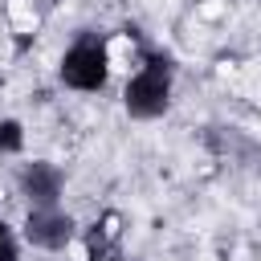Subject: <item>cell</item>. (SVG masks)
<instances>
[{
  "mask_svg": "<svg viewBox=\"0 0 261 261\" xmlns=\"http://www.w3.org/2000/svg\"><path fill=\"white\" fill-rule=\"evenodd\" d=\"M204 261H216V257H204Z\"/></svg>",
  "mask_w": 261,
  "mask_h": 261,
  "instance_id": "obj_4",
  "label": "cell"
},
{
  "mask_svg": "<svg viewBox=\"0 0 261 261\" xmlns=\"http://www.w3.org/2000/svg\"><path fill=\"white\" fill-rule=\"evenodd\" d=\"M126 57H130V41H126V37L110 41V65H114V69H126Z\"/></svg>",
  "mask_w": 261,
  "mask_h": 261,
  "instance_id": "obj_2",
  "label": "cell"
},
{
  "mask_svg": "<svg viewBox=\"0 0 261 261\" xmlns=\"http://www.w3.org/2000/svg\"><path fill=\"white\" fill-rule=\"evenodd\" d=\"M8 20H12L16 33H33V24H37L33 0H8Z\"/></svg>",
  "mask_w": 261,
  "mask_h": 261,
  "instance_id": "obj_1",
  "label": "cell"
},
{
  "mask_svg": "<svg viewBox=\"0 0 261 261\" xmlns=\"http://www.w3.org/2000/svg\"><path fill=\"white\" fill-rule=\"evenodd\" d=\"M69 257L73 261H86V245H69Z\"/></svg>",
  "mask_w": 261,
  "mask_h": 261,
  "instance_id": "obj_3",
  "label": "cell"
}]
</instances>
